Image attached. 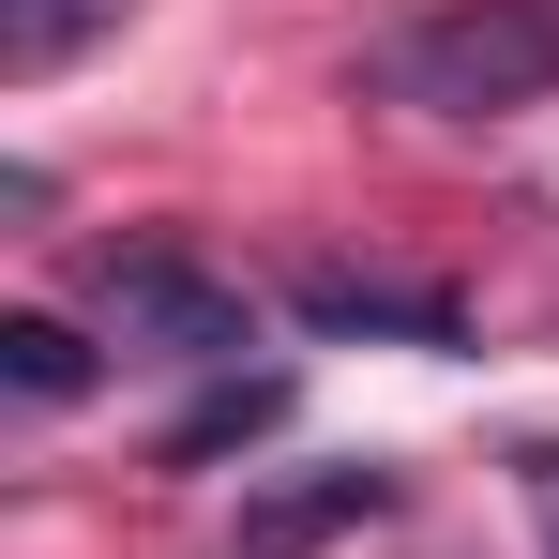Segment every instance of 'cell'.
I'll return each mask as SVG.
<instances>
[{
	"mask_svg": "<svg viewBox=\"0 0 559 559\" xmlns=\"http://www.w3.org/2000/svg\"><path fill=\"white\" fill-rule=\"evenodd\" d=\"M364 92L424 121H530L559 106V0H424L364 46Z\"/></svg>",
	"mask_w": 559,
	"mask_h": 559,
	"instance_id": "cell-1",
	"label": "cell"
},
{
	"mask_svg": "<svg viewBox=\"0 0 559 559\" xmlns=\"http://www.w3.org/2000/svg\"><path fill=\"white\" fill-rule=\"evenodd\" d=\"M92 318L106 348H136V364H242L258 348V287H227L212 258H182V242H106L92 258Z\"/></svg>",
	"mask_w": 559,
	"mask_h": 559,
	"instance_id": "cell-2",
	"label": "cell"
},
{
	"mask_svg": "<svg viewBox=\"0 0 559 559\" xmlns=\"http://www.w3.org/2000/svg\"><path fill=\"white\" fill-rule=\"evenodd\" d=\"M408 484L378 454H333V468H287V484H258L242 499V530H227V559H318V545H348V530H378Z\"/></svg>",
	"mask_w": 559,
	"mask_h": 559,
	"instance_id": "cell-3",
	"label": "cell"
},
{
	"mask_svg": "<svg viewBox=\"0 0 559 559\" xmlns=\"http://www.w3.org/2000/svg\"><path fill=\"white\" fill-rule=\"evenodd\" d=\"M287 318L333 348H468V302L408 273H287Z\"/></svg>",
	"mask_w": 559,
	"mask_h": 559,
	"instance_id": "cell-4",
	"label": "cell"
},
{
	"mask_svg": "<svg viewBox=\"0 0 559 559\" xmlns=\"http://www.w3.org/2000/svg\"><path fill=\"white\" fill-rule=\"evenodd\" d=\"M287 424V378H227V393H197L182 424H167V468H212V454H242V439H273Z\"/></svg>",
	"mask_w": 559,
	"mask_h": 559,
	"instance_id": "cell-5",
	"label": "cell"
},
{
	"mask_svg": "<svg viewBox=\"0 0 559 559\" xmlns=\"http://www.w3.org/2000/svg\"><path fill=\"white\" fill-rule=\"evenodd\" d=\"M92 31H121V0H0V76H61Z\"/></svg>",
	"mask_w": 559,
	"mask_h": 559,
	"instance_id": "cell-6",
	"label": "cell"
},
{
	"mask_svg": "<svg viewBox=\"0 0 559 559\" xmlns=\"http://www.w3.org/2000/svg\"><path fill=\"white\" fill-rule=\"evenodd\" d=\"M0 378H15L31 408H61V393H92V348H76V318H0Z\"/></svg>",
	"mask_w": 559,
	"mask_h": 559,
	"instance_id": "cell-7",
	"label": "cell"
},
{
	"mask_svg": "<svg viewBox=\"0 0 559 559\" xmlns=\"http://www.w3.org/2000/svg\"><path fill=\"white\" fill-rule=\"evenodd\" d=\"M514 484H530V514H559V439H530V454H514Z\"/></svg>",
	"mask_w": 559,
	"mask_h": 559,
	"instance_id": "cell-8",
	"label": "cell"
}]
</instances>
